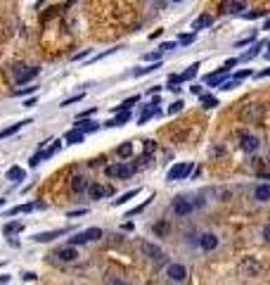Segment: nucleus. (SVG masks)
Returning a JSON list of instances; mask_svg holds the SVG:
<instances>
[{"mask_svg": "<svg viewBox=\"0 0 270 285\" xmlns=\"http://www.w3.org/2000/svg\"><path fill=\"white\" fill-rule=\"evenodd\" d=\"M107 281H109V285H128L126 281H121V278H116V276H109Z\"/></svg>", "mask_w": 270, "mask_h": 285, "instance_id": "45", "label": "nucleus"}, {"mask_svg": "<svg viewBox=\"0 0 270 285\" xmlns=\"http://www.w3.org/2000/svg\"><path fill=\"white\" fill-rule=\"evenodd\" d=\"M168 231H171V226H168V221H166V219H162V221H157V224H154V233H157V235H168Z\"/></svg>", "mask_w": 270, "mask_h": 285, "instance_id": "30", "label": "nucleus"}, {"mask_svg": "<svg viewBox=\"0 0 270 285\" xmlns=\"http://www.w3.org/2000/svg\"><path fill=\"white\" fill-rule=\"evenodd\" d=\"M53 257H57L59 262H76V257H78V252H76V247L73 245H67V247L57 249Z\"/></svg>", "mask_w": 270, "mask_h": 285, "instance_id": "15", "label": "nucleus"}, {"mask_svg": "<svg viewBox=\"0 0 270 285\" xmlns=\"http://www.w3.org/2000/svg\"><path fill=\"white\" fill-rule=\"evenodd\" d=\"M192 174V162H178L176 166H171V171L166 174V181H185Z\"/></svg>", "mask_w": 270, "mask_h": 285, "instance_id": "6", "label": "nucleus"}, {"mask_svg": "<svg viewBox=\"0 0 270 285\" xmlns=\"http://www.w3.org/2000/svg\"><path fill=\"white\" fill-rule=\"evenodd\" d=\"M21 178H26V169H21V166H12L7 171V181H21Z\"/></svg>", "mask_w": 270, "mask_h": 285, "instance_id": "25", "label": "nucleus"}, {"mask_svg": "<svg viewBox=\"0 0 270 285\" xmlns=\"http://www.w3.org/2000/svg\"><path fill=\"white\" fill-rule=\"evenodd\" d=\"M218 245H220V240H218L216 233H201V235H199V249H204V252H214Z\"/></svg>", "mask_w": 270, "mask_h": 285, "instance_id": "8", "label": "nucleus"}, {"mask_svg": "<svg viewBox=\"0 0 270 285\" xmlns=\"http://www.w3.org/2000/svg\"><path fill=\"white\" fill-rule=\"evenodd\" d=\"M266 76H270V67H268V69H263V71H258V74H256V79H266Z\"/></svg>", "mask_w": 270, "mask_h": 285, "instance_id": "52", "label": "nucleus"}, {"mask_svg": "<svg viewBox=\"0 0 270 285\" xmlns=\"http://www.w3.org/2000/svg\"><path fill=\"white\" fill-rule=\"evenodd\" d=\"M166 276H168L173 283H182V281L187 278V268H185V264H168Z\"/></svg>", "mask_w": 270, "mask_h": 285, "instance_id": "9", "label": "nucleus"}, {"mask_svg": "<svg viewBox=\"0 0 270 285\" xmlns=\"http://www.w3.org/2000/svg\"><path fill=\"white\" fill-rule=\"evenodd\" d=\"M24 281H36V273H24Z\"/></svg>", "mask_w": 270, "mask_h": 285, "instance_id": "55", "label": "nucleus"}, {"mask_svg": "<svg viewBox=\"0 0 270 285\" xmlns=\"http://www.w3.org/2000/svg\"><path fill=\"white\" fill-rule=\"evenodd\" d=\"M152 200H154V195L149 197V200H144L143 204H138V207H135V209H130V212L126 214V219H130V216H135V214H140V212H144V209H147V207H149V204H152Z\"/></svg>", "mask_w": 270, "mask_h": 285, "instance_id": "32", "label": "nucleus"}, {"mask_svg": "<svg viewBox=\"0 0 270 285\" xmlns=\"http://www.w3.org/2000/svg\"><path fill=\"white\" fill-rule=\"evenodd\" d=\"M135 102H140V95H133V98H128V100H124L121 105L116 107V112H124V109H130V107L135 105Z\"/></svg>", "mask_w": 270, "mask_h": 285, "instance_id": "33", "label": "nucleus"}, {"mask_svg": "<svg viewBox=\"0 0 270 285\" xmlns=\"http://www.w3.org/2000/svg\"><path fill=\"white\" fill-rule=\"evenodd\" d=\"M88 185H90V181L86 176H81V174H76V176L72 178V193H76V195L88 193Z\"/></svg>", "mask_w": 270, "mask_h": 285, "instance_id": "14", "label": "nucleus"}, {"mask_svg": "<svg viewBox=\"0 0 270 285\" xmlns=\"http://www.w3.org/2000/svg\"><path fill=\"white\" fill-rule=\"evenodd\" d=\"M26 93H36V86H29L26 90H17L15 95H26Z\"/></svg>", "mask_w": 270, "mask_h": 285, "instance_id": "51", "label": "nucleus"}, {"mask_svg": "<svg viewBox=\"0 0 270 285\" xmlns=\"http://www.w3.org/2000/svg\"><path fill=\"white\" fill-rule=\"evenodd\" d=\"M144 60H147V62H154V60H162V55L159 53H149V55H144Z\"/></svg>", "mask_w": 270, "mask_h": 285, "instance_id": "48", "label": "nucleus"}, {"mask_svg": "<svg viewBox=\"0 0 270 285\" xmlns=\"http://www.w3.org/2000/svg\"><path fill=\"white\" fill-rule=\"evenodd\" d=\"M253 197H256L258 202H268V200H270V183H263V185H258V188L253 190Z\"/></svg>", "mask_w": 270, "mask_h": 285, "instance_id": "23", "label": "nucleus"}, {"mask_svg": "<svg viewBox=\"0 0 270 285\" xmlns=\"http://www.w3.org/2000/svg\"><path fill=\"white\" fill-rule=\"evenodd\" d=\"M88 195H90V200H102L105 195H111V190L105 188V185H100V183H90L88 185Z\"/></svg>", "mask_w": 270, "mask_h": 285, "instance_id": "16", "label": "nucleus"}, {"mask_svg": "<svg viewBox=\"0 0 270 285\" xmlns=\"http://www.w3.org/2000/svg\"><path fill=\"white\" fill-rule=\"evenodd\" d=\"M178 41L182 43V45H190V43L195 41V34H180V36H178Z\"/></svg>", "mask_w": 270, "mask_h": 285, "instance_id": "41", "label": "nucleus"}, {"mask_svg": "<svg viewBox=\"0 0 270 285\" xmlns=\"http://www.w3.org/2000/svg\"><path fill=\"white\" fill-rule=\"evenodd\" d=\"M228 74H230V71H228V69H223V67H220V69H218V71H214V74H209V76L204 79V83H206V86H214V88H218L220 83H225V81H228Z\"/></svg>", "mask_w": 270, "mask_h": 285, "instance_id": "11", "label": "nucleus"}, {"mask_svg": "<svg viewBox=\"0 0 270 285\" xmlns=\"http://www.w3.org/2000/svg\"><path fill=\"white\" fill-rule=\"evenodd\" d=\"M182 107H185V102H182V100H176L173 105L168 107V114H178V112L182 109Z\"/></svg>", "mask_w": 270, "mask_h": 285, "instance_id": "40", "label": "nucleus"}, {"mask_svg": "<svg viewBox=\"0 0 270 285\" xmlns=\"http://www.w3.org/2000/svg\"><path fill=\"white\" fill-rule=\"evenodd\" d=\"M59 145H62V141H53V145H50L48 150H43V155H45V160H50V157H53L54 152L59 150Z\"/></svg>", "mask_w": 270, "mask_h": 285, "instance_id": "37", "label": "nucleus"}, {"mask_svg": "<svg viewBox=\"0 0 270 285\" xmlns=\"http://www.w3.org/2000/svg\"><path fill=\"white\" fill-rule=\"evenodd\" d=\"M90 50H83V53H78V55H73V62H78V60H83V57H86V55H88Z\"/></svg>", "mask_w": 270, "mask_h": 285, "instance_id": "53", "label": "nucleus"}, {"mask_svg": "<svg viewBox=\"0 0 270 285\" xmlns=\"http://www.w3.org/2000/svg\"><path fill=\"white\" fill-rule=\"evenodd\" d=\"M7 281H10V276H0V285H5Z\"/></svg>", "mask_w": 270, "mask_h": 285, "instance_id": "57", "label": "nucleus"}, {"mask_svg": "<svg viewBox=\"0 0 270 285\" xmlns=\"http://www.w3.org/2000/svg\"><path fill=\"white\" fill-rule=\"evenodd\" d=\"M83 214H88V209H76V212H69L67 216H69V219H73V216H83Z\"/></svg>", "mask_w": 270, "mask_h": 285, "instance_id": "49", "label": "nucleus"}, {"mask_svg": "<svg viewBox=\"0 0 270 285\" xmlns=\"http://www.w3.org/2000/svg\"><path fill=\"white\" fill-rule=\"evenodd\" d=\"M83 141H86V133L78 131V128H72V131L64 133V142L67 145H78V142H83Z\"/></svg>", "mask_w": 270, "mask_h": 285, "instance_id": "19", "label": "nucleus"}, {"mask_svg": "<svg viewBox=\"0 0 270 285\" xmlns=\"http://www.w3.org/2000/svg\"><path fill=\"white\" fill-rule=\"evenodd\" d=\"M40 207H43V204H40V202H26V204H17V207H12V209H10V212H5V219H7V216H10V219H12V216H17V214H26V212H34V209H40Z\"/></svg>", "mask_w": 270, "mask_h": 285, "instance_id": "12", "label": "nucleus"}, {"mask_svg": "<svg viewBox=\"0 0 270 285\" xmlns=\"http://www.w3.org/2000/svg\"><path fill=\"white\" fill-rule=\"evenodd\" d=\"M138 193H140V190H138V188H135V190H128V193H124V195L119 197V200H114V202H111V204H114V207H121V204H126L128 200H133V197L138 195Z\"/></svg>", "mask_w": 270, "mask_h": 285, "instance_id": "28", "label": "nucleus"}, {"mask_svg": "<svg viewBox=\"0 0 270 285\" xmlns=\"http://www.w3.org/2000/svg\"><path fill=\"white\" fill-rule=\"evenodd\" d=\"M263 45H268V43H263V41H261V43H253V48H252V50H247V53L242 55V57H239V62H242V60L247 62V60H252V57H256V55L261 53V48H263Z\"/></svg>", "mask_w": 270, "mask_h": 285, "instance_id": "26", "label": "nucleus"}, {"mask_svg": "<svg viewBox=\"0 0 270 285\" xmlns=\"http://www.w3.org/2000/svg\"><path fill=\"white\" fill-rule=\"evenodd\" d=\"M2 204H5V200H0V207H2Z\"/></svg>", "mask_w": 270, "mask_h": 285, "instance_id": "60", "label": "nucleus"}, {"mask_svg": "<svg viewBox=\"0 0 270 285\" xmlns=\"http://www.w3.org/2000/svg\"><path fill=\"white\" fill-rule=\"evenodd\" d=\"M237 62H239L237 57H230V60H225V64H223V69H228V71H230V69H233V67H234V64H237Z\"/></svg>", "mask_w": 270, "mask_h": 285, "instance_id": "43", "label": "nucleus"}, {"mask_svg": "<svg viewBox=\"0 0 270 285\" xmlns=\"http://www.w3.org/2000/svg\"><path fill=\"white\" fill-rule=\"evenodd\" d=\"M261 235H263V240H266V243H270V224L263 226V233H261Z\"/></svg>", "mask_w": 270, "mask_h": 285, "instance_id": "46", "label": "nucleus"}, {"mask_svg": "<svg viewBox=\"0 0 270 285\" xmlns=\"http://www.w3.org/2000/svg\"><path fill=\"white\" fill-rule=\"evenodd\" d=\"M154 141H144V155H149V152H154Z\"/></svg>", "mask_w": 270, "mask_h": 285, "instance_id": "44", "label": "nucleus"}, {"mask_svg": "<svg viewBox=\"0 0 270 285\" xmlns=\"http://www.w3.org/2000/svg\"><path fill=\"white\" fill-rule=\"evenodd\" d=\"M24 107H36V98H29V100H24Z\"/></svg>", "mask_w": 270, "mask_h": 285, "instance_id": "54", "label": "nucleus"}, {"mask_svg": "<svg viewBox=\"0 0 270 285\" xmlns=\"http://www.w3.org/2000/svg\"><path fill=\"white\" fill-rule=\"evenodd\" d=\"M154 114H159V109H157V107H147V109H144L143 114H140L138 124H147V122H149V119H152Z\"/></svg>", "mask_w": 270, "mask_h": 285, "instance_id": "31", "label": "nucleus"}, {"mask_svg": "<svg viewBox=\"0 0 270 285\" xmlns=\"http://www.w3.org/2000/svg\"><path fill=\"white\" fill-rule=\"evenodd\" d=\"M171 209H173V214H176V216H190V214L195 212V202H192V197L178 195V197H173Z\"/></svg>", "mask_w": 270, "mask_h": 285, "instance_id": "3", "label": "nucleus"}, {"mask_svg": "<svg viewBox=\"0 0 270 285\" xmlns=\"http://www.w3.org/2000/svg\"><path fill=\"white\" fill-rule=\"evenodd\" d=\"M225 10H228L230 15H244V10H247V0H228Z\"/></svg>", "mask_w": 270, "mask_h": 285, "instance_id": "21", "label": "nucleus"}, {"mask_svg": "<svg viewBox=\"0 0 270 285\" xmlns=\"http://www.w3.org/2000/svg\"><path fill=\"white\" fill-rule=\"evenodd\" d=\"M140 252H143L147 259H152V262H157V264H162L163 259H166V254H163V249L159 245H154V243H149V240H140Z\"/></svg>", "mask_w": 270, "mask_h": 285, "instance_id": "4", "label": "nucleus"}, {"mask_svg": "<svg viewBox=\"0 0 270 285\" xmlns=\"http://www.w3.org/2000/svg\"><path fill=\"white\" fill-rule=\"evenodd\" d=\"M253 41H256V38H253V36H249V38L239 41V43H237V48H244V45H249V43H253Z\"/></svg>", "mask_w": 270, "mask_h": 285, "instance_id": "47", "label": "nucleus"}, {"mask_svg": "<svg viewBox=\"0 0 270 285\" xmlns=\"http://www.w3.org/2000/svg\"><path fill=\"white\" fill-rule=\"evenodd\" d=\"M83 98H86V93H76V95H72V98L62 100V107H69V105H73V102H81Z\"/></svg>", "mask_w": 270, "mask_h": 285, "instance_id": "36", "label": "nucleus"}, {"mask_svg": "<svg viewBox=\"0 0 270 285\" xmlns=\"http://www.w3.org/2000/svg\"><path fill=\"white\" fill-rule=\"evenodd\" d=\"M73 128H78V131H83V133H95L100 126H97V122H92V119H76V126Z\"/></svg>", "mask_w": 270, "mask_h": 285, "instance_id": "18", "label": "nucleus"}, {"mask_svg": "<svg viewBox=\"0 0 270 285\" xmlns=\"http://www.w3.org/2000/svg\"><path fill=\"white\" fill-rule=\"evenodd\" d=\"M268 48H270V43H268ZM266 60H270V50H268V53H266Z\"/></svg>", "mask_w": 270, "mask_h": 285, "instance_id": "58", "label": "nucleus"}, {"mask_svg": "<svg viewBox=\"0 0 270 285\" xmlns=\"http://www.w3.org/2000/svg\"><path fill=\"white\" fill-rule=\"evenodd\" d=\"M43 160H45V155H43V150H40V152H36V155L31 157V162H29V166L34 169V166H38V164H40V162H43Z\"/></svg>", "mask_w": 270, "mask_h": 285, "instance_id": "39", "label": "nucleus"}, {"mask_svg": "<svg viewBox=\"0 0 270 285\" xmlns=\"http://www.w3.org/2000/svg\"><path fill=\"white\" fill-rule=\"evenodd\" d=\"M162 67V60H157L154 64H149V67H140V69L133 71V76H144V74H152V71H157Z\"/></svg>", "mask_w": 270, "mask_h": 285, "instance_id": "27", "label": "nucleus"}, {"mask_svg": "<svg viewBox=\"0 0 270 285\" xmlns=\"http://www.w3.org/2000/svg\"><path fill=\"white\" fill-rule=\"evenodd\" d=\"M214 155H225V147H214Z\"/></svg>", "mask_w": 270, "mask_h": 285, "instance_id": "56", "label": "nucleus"}, {"mask_svg": "<svg viewBox=\"0 0 270 285\" xmlns=\"http://www.w3.org/2000/svg\"><path fill=\"white\" fill-rule=\"evenodd\" d=\"M197 69H199V62H195V64H192L190 69L180 74V79H182V81H190V79H195V76H197Z\"/></svg>", "mask_w": 270, "mask_h": 285, "instance_id": "34", "label": "nucleus"}, {"mask_svg": "<svg viewBox=\"0 0 270 285\" xmlns=\"http://www.w3.org/2000/svg\"><path fill=\"white\" fill-rule=\"evenodd\" d=\"M130 122V109H124V112H119V117L116 119H109V122H105V126L107 128H116V126H124Z\"/></svg>", "mask_w": 270, "mask_h": 285, "instance_id": "20", "label": "nucleus"}, {"mask_svg": "<svg viewBox=\"0 0 270 285\" xmlns=\"http://www.w3.org/2000/svg\"><path fill=\"white\" fill-rule=\"evenodd\" d=\"M266 15V10H253V12H244V19H258Z\"/></svg>", "mask_w": 270, "mask_h": 285, "instance_id": "42", "label": "nucleus"}, {"mask_svg": "<svg viewBox=\"0 0 270 285\" xmlns=\"http://www.w3.org/2000/svg\"><path fill=\"white\" fill-rule=\"evenodd\" d=\"M214 24V17L211 15H199L195 21H192V31H201V29H209Z\"/></svg>", "mask_w": 270, "mask_h": 285, "instance_id": "22", "label": "nucleus"}, {"mask_svg": "<svg viewBox=\"0 0 270 285\" xmlns=\"http://www.w3.org/2000/svg\"><path fill=\"white\" fill-rule=\"evenodd\" d=\"M72 228H57V231H45V233H36L34 235V240L36 243H53L54 238H59V235H64V233H69Z\"/></svg>", "mask_w": 270, "mask_h": 285, "instance_id": "13", "label": "nucleus"}, {"mask_svg": "<svg viewBox=\"0 0 270 285\" xmlns=\"http://www.w3.org/2000/svg\"><path fill=\"white\" fill-rule=\"evenodd\" d=\"M159 48H162V53H166V50H173V48H176V43H162Z\"/></svg>", "mask_w": 270, "mask_h": 285, "instance_id": "50", "label": "nucleus"}, {"mask_svg": "<svg viewBox=\"0 0 270 285\" xmlns=\"http://www.w3.org/2000/svg\"><path fill=\"white\" fill-rule=\"evenodd\" d=\"M216 105H218V100L214 95H201V107H204V109H214Z\"/></svg>", "mask_w": 270, "mask_h": 285, "instance_id": "35", "label": "nucleus"}, {"mask_svg": "<svg viewBox=\"0 0 270 285\" xmlns=\"http://www.w3.org/2000/svg\"><path fill=\"white\" fill-rule=\"evenodd\" d=\"M239 147H242V152L253 155V152L261 147V141H258L253 133H242V136H239Z\"/></svg>", "mask_w": 270, "mask_h": 285, "instance_id": "7", "label": "nucleus"}, {"mask_svg": "<svg viewBox=\"0 0 270 285\" xmlns=\"http://www.w3.org/2000/svg\"><path fill=\"white\" fill-rule=\"evenodd\" d=\"M249 76H253L252 69H242V71H234L233 79H239V81H244V79H249Z\"/></svg>", "mask_w": 270, "mask_h": 285, "instance_id": "38", "label": "nucleus"}, {"mask_svg": "<svg viewBox=\"0 0 270 285\" xmlns=\"http://www.w3.org/2000/svg\"><path fill=\"white\" fill-rule=\"evenodd\" d=\"M29 124H34V119H21V122H17V124L2 128V131H0V141H2V138H7V136H15L19 128H24V126H29Z\"/></svg>", "mask_w": 270, "mask_h": 285, "instance_id": "17", "label": "nucleus"}, {"mask_svg": "<svg viewBox=\"0 0 270 285\" xmlns=\"http://www.w3.org/2000/svg\"><path fill=\"white\" fill-rule=\"evenodd\" d=\"M239 271H242V276H256L261 271V264H258L256 257H244L242 264H239Z\"/></svg>", "mask_w": 270, "mask_h": 285, "instance_id": "10", "label": "nucleus"}, {"mask_svg": "<svg viewBox=\"0 0 270 285\" xmlns=\"http://www.w3.org/2000/svg\"><path fill=\"white\" fill-rule=\"evenodd\" d=\"M116 155H119L121 160L130 157V155H133V142H124V145H119V147H116Z\"/></svg>", "mask_w": 270, "mask_h": 285, "instance_id": "29", "label": "nucleus"}, {"mask_svg": "<svg viewBox=\"0 0 270 285\" xmlns=\"http://www.w3.org/2000/svg\"><path fill=\"white\" fill-rule=\"evenodd\" d=\"M102 238V228H97V226H92V228H86V231L76 233L73 238H69V245H86V243H95V240H100Z\"/></svg>", "mask_w": 270, "mask_h": 285, "instance_id": "1", "label": "nucleus"}, {"mask_svg": "<svg viewBox=\"0 0 270 285\" xmlns=\"http://www.w3.org/2000/svg\"><path fill=\"white\" fill-rule=\"evenodd\" d=\"M24 231V224H19V221H12V224H5L2 226V233L7 235V238H12V235H17V233Z\"/></svg>", "mask_w": 270, "mask_h": 285, "instance_id": "24", "label": "nucleus"}, {"mask_svg": "<svg viewBox=\"0 0 270 285\" xmlns=\"http://www.w3.org/2000/svg\"><path fill=\"white\" fill-rule=\"evenodd\" d=\"M12 71H15V81H17V86H24L26 81L36 79L40 69H38V67H29V69H26V64H15Z\"/></svg>", "mask_w": 270, "mask_h": 285, "instance_id": "5", "label": "nucleus"}, {"mask_svg": "<svg viewBox=\"0 0 270 285\" xmlns=\"http://www.w3.org/2000/svg\"><path fill=\"white\" fill-rule=\"evenodd\" d=\"M171 2H185V0H171Z\"/></svg>", "mask_w": 270, "mask_h": 285, "instance_id": "59", "label": "nucleus"}, {"mask_svg": "<svg viewBox=\"0 0 270 285\" xmlns=\"http://www.w3.org/2000/svg\"><path fill=\"white\" fill-rule=\"evenodd\" d=\"M105 174L109 178H130L135 174V166L128 164V162H116V164H109L107 169H105Z\"/></svg>", "mask_w": 270, "mask_h": 285, "instance_id": "2", "label": "nucleus"}]
</instances>
